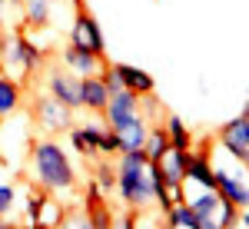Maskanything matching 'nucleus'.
<instances>
[{"label":"nucleus","mask_w":249,"mask_h":229,"mask_svg":"<svg viewBox=\"0 0 249 229\" xmlns=\"http://www.w3.org/2000/svg\"><path fill=\"white\" fill-rule=\"evenodd\" d=\"M27 170H30V179L34 186L47 193H73L80 183V173L70 159V153L63 150L57 136H40L30 143V156H27Z\"/></svg>","instance_id":"f257e3e1"},{"label":"nucleus","mask_w":249,"mask_h":229,"mask_svg":"<svg viewBox=\"0 0 249 229\" xmlns=\"http://www.w3.org/2000/svg\"><path fill=\"white\" fill-rule=\"evenodd\" d=\"M116 186L120 193V203L133 212H146L153 210V193H156V163L146 156L143 150H126L116 153Z\"/></svg>","instance_id":"f03ea898"},{"label":"nucleus","mask_w":249,"mask_h":229,"mask_svg":"<svg viewBox=\"0 0 249 229\" xmlns=\"http://www.w3.org/2000/svg\"><path fill=\"white\" fill-rule=\"evenodd\" d=\"M210 163H213L216 190L223 193L236 210H249V166L243 159H236L232 153H226L219 143L213 146Z\"/></svg>","instance_id":"7ed1b4c3"},{"label":"nucleus","mask_w":249,"mask_h":229,"mask_svg":"<svg viewBox=\"0 0 249 229\" xmlns=\"http://www.w3.org/2000/svg\"><path fill=\"white\" fill-rule=\"evenodd\" d=\"M43 60H47V50L37 47L30 37H23V34H10L7 37L3 34V43H0V73L27 83L34 73H40Z\"/></svg>","instance_id":"20e7f679"},{"label":"nucleus","mask_w":249,"mask_h":229,"mask_svg":"<svg viewBox=\"0 0 249 229\" xmlns=\"http://www.w3.org/2000/svg\"><path fill=\"white\" fill-rule=\"evenodd\" d=\"M183 193H186V203L193 206L196 219H199V229H230V226H236L239 210H236L216 186H183Z\"/></svg>","instance_id":"39448f33"},{"label":"nucleus","mask_w":249,"mask_h":229,"mask_svg":"<svg viewBox=\"0 0 249 229\" xmlns=\"http://www.w3.org/2000/svg\"><path fill=\"white\" fill-rule=\"evenodd\" d=\"M67 43L73 47H83V50H93L96 57H107V37L100 30L96 17L77 0V10H73V23L67 30Z\"/></svg>","instance_id":"423d86ee"},{"label":"nucleus","mask_w":249,"mask_h":229,"mask_svg":"<svg viewBox=\"0 0 249 229\" xmlns=\"http://www.w3.org/2000/svg\"><path fill=\"white\" fill-rule=\"evenodd\" d=\"M34 123L37 130H43L47 136H57V133H67L73 126V110L63 106L60 100H53L50 93H40L34 100Z\"/></svg>","instance_id":"0eeeda50"},{"label":"nucleus","mask_w":249,"mask_h":229,"mask_svg":"<svg viewBox=\"0 0 249 229\" xmlns=\"http://www.w3.org/2000/svg\"><path fill=\"white\" fill-rule=\"evenodd\" d=\"M216 143L249 166V103H246V110H243L239 116H232L230 123H223V126H219Z\"/></svg>","instance_id":"6e6552de"},{"label":"nucleus","mask_w":249,"mask_h":229,"mask_svg":"<svg viewBox=\"0 0 249 229\" xmlns=\"http://www.w3.org/2000/svg\"><path fill=\"white\" fill-rule=\"evenodd\" d=\"M43 93H50L53 100H60V103L70 106V110H80V76H73L63 63H57V67L47 70Z\"/></svg>","instance_id":"1a4fd4ad"},{"label":"nucleus","mask_w":249,"mask_h":229,"mask_svg":"<svg viewBox=\"0 0 249 229\" xmlns=\"http://www.w3.org/2000/svg\"><path fill=\"white\" fill-rule=\"evenodd\" d=\"M136 113H143V96L133 93V90H126V87H116L110 90V100H107V110H103V120H107V126L116 130L120 123H126V120H133Z\"/></svg>","instance_id":"9d476101"},{"label":"nucleus","mask_w":249,"mask_h":229,"mask_svg":"<svg viewBox=\"0 0 249 229\" xmlns=\"http://www.w3.org/2000/svg\"><path fill=\"white\" fill-rule=\"evenodd\" d=\"M60 63H63L73 76H93V73H100V70L107 67V57H96L93 50H83V47L67 43L63 53H60Z\"/></svg>","instance_id":"9b49d317"},{"label":"nucleus","mask_w":249,"mask_h":229,"mask_svg":"<svg viewBox=\"0 0 249 229\" xmlns=\"http://www.w3.org/2000/svg\"><path fill=\"white\" fill-rule=\"evenodd\" d=\"M146 133H150V116H143V113H136L133 120L120 123V126L113 130L120 153H126V150H143V143H146Z\"/></svg>","instance_id":"f8f14e48"},{"label":"nucleus","mask_w":249,"mask_h":229,"mask_svg":"<svg viewBox=\"0 0 249 229\" xmlns=\"http://www.w3.org/2000/svg\"><path fill=\"white\" fill-rule=\"evenodd\" d=\"M107 100H110V87L100 73L93 76H80V106L90 110V113H103L107 110Z\"/></svg>","instance_id":"ddd939ff"},{"label":"nucleus","mask_w":249,"mask_h":229,"mask_svg":"<svg viewBox=\"0 0 249 229\" xmlns=\"http://www.w3.org/2000/svg\"><path fill=\"white\" fill-rule=\"evenodd\" d=\"M186 156H190V150L170 146V150L156 159V173H160V179L166 186H183V179H186Z\"/></svg>","instance_id":"4468645a"},{"label":"nucleus","mask_w":249,"mask_h":229,"mask_svg":"<svg viewBox=\"0 0 249 229\" xmlns=\"http://www.w3.org/2000/svg\"><path fill=\"white\" fill-rule=\"evenodd\" d=\"M67 133H70V146H73L80 156H96L107 126H100V123H80V126H70Z\"/></svg>","instance_id":"2eb2a0df"},{"label":"nucleus","mask_w":249,"mask_h":229,"mask_svg":"<svg viewBox=\"0 0 249 229\" xmlns=\"http://www.w3.org/2000/svg\"><path fill=\"white\" fill-rule=\"evenodd\" d=\"M113 67L116 80H120V87H126V90H133V93L146 96L156 90V80L146 70H140V67H133V63H110Z\"/></svg>","instance_id":"dca6fc26"},{"label":"nucleus","mask_w":249,"mask_h":229,"mask_svg":"<svg viewBox=\"0 0 249 229\" xmlns=\"http://www.w3.org/2000/svg\"><path fill=\"white\" fill-rule=\"evenodd\" d=\"M183 186H216L213 163H210V153L206 150L186 156V179H183Z\"/></svg>","instance_id":"f3484780"},{"label":"nucleus","mask_w":249,"mask_h":229,"mask_svg":"<svg viewBox=\"0 0 249 229\" xmlns=\"http://www.w3.org/2000/svg\"><path fill=\"white\" fill-rule=\"evenodd\" d=\"M20 103H23V83L7 73H0V120L14 116L20 110Z\"/></svg>","instance_id":"a211bd4d"},{"label":"nucleus","mask_w":249,"mask_h":229,"mask_svg":"<svg viewBox=\"0 0 249 229\" xmlns=\"http://www.w3.org/2000/svg\"><path fill=\"white\" fill-rule=\"evenodd\" d=\"M23 23L30 30H43L53 23V0H23Z\"/></svg>","instance_id":"6ab92c4d"},{"label":"nucleus","mask_w":249,"mask_h":229,"mask_svg":"<svg viewBox=\"0 0 249 229\" xmlns=\"http://www.w3.org/2000/svg\"><path fill=\"white\" fill-rule=\"evenodd\" d=\"M163 223L170 229H199V219H196V212L186 199H179V203H173L170 210L163 212Z\"/></svg>","instance_id":"aec40b11"},{"label":"nucleus","mask_w":249,"mask_h":229,"mask_svg":"<svg viewBox=\"0 0 249 229\" xmlns=\"http://www.w3.org/2000/svg\"><path fill=\"white\" fill-rule=\"evenodd\" d=\"M163 126H166V136H170V146H176V150H193V130L183 123V116L170 113L163 120Z\"/></svg>","instance_id":"412c9836"},{"label":"nucleus","mask_w":249,"mask_h":229,"mask_svg":"<svg viewBox=\"0 0 249 229\" xmlns=\"http://www.w3.org/2000/svg\"><path fill=\"white\" fill-rule=\"evenodd\" d=\"M170 150V136H166V126H150V133H146V143H143V153L150 156V159H160L163 153Z\"/></svg>","instance_id":"4be33fe9"},{"label":"nucleus","mask_w":249,"mask_h":229,"mask_svg":"<svg viewBox=\"0 0 249 229\" xmlns=\"http://www.w3.org/2000/svg\"><path fill=\"white\" fill-rule=\"evenodd\" d=\"M43 203H47V193H40V190H30V193H27V219H30V226H40Z\"/></svg>","instance_id":"5701e85b"},{"label":"nucleus","mask_w":249,"mask_h":229,"mask_svg":"<svg viewBox=\"0 0 249 229\" xmlns=\"http://www.w3.org/2000/svg\"><path fill=\"white\" fill-rule=\"evenodd\" d=\"M40 226H63V210L57 206V199H53V196H47V203H43Z\"/></svg>","instance_id":"b1692460"},{"label":"nucleus","mask_w":249,"mask_h":229,"mask_svg":"<svg viewBox=\"0 0 249 229\" xmlns=\"http://www.w3.org/2000/svg\"><path fill=\"white\" fill-rule=\"evenodd\" d=\"M17 206V190L14 183H0V216H10Z\"/></svg>","instance_id":"393cba45"},{"label":"nucleus","mask_w":249,"mask_h":229,"mask_svg":"<svg viewBox=\"0 0 249 229\" xmlns=\"http://www.w3.org/2000/svg\"><path fill=\"white\" fill-rule=\"evenodd\" d=\"M96 183H100L103 190H113V186H116V166L100 163V166H96Z\"/></svg>","instance_id":"a878e982"},{"label":"nucleus","mask_w":249,"mask_h":229,"mask_svg":"<svg viewBox=\"0 0 249 229\" xmlns=\"http://www.w3.org/2000/svg\"><path fill=\"white\" fill-rule=\"evenodd\" d=\"M116 153H120L116 136H113V130L107 126V133H103V140H100V156H116Z\"/></svg>","instance_id":"bb28decb"},{"label":"nucleus","mask_w":249,"mask_h":229,"mask_svg":"<svg viewBox=\"0 0 249 229\" xmlns=\"http://www.w3.org/2000/svg\"><path fill=\"white\" fill-rule=\"evenodd\" d=\"M236 226L249 229V210H239V216H236Z\"/></svg>","instance_id":"cd10ccee"},{"label":"nucleus","mask_w":249,"mask_h":229,"mask_svg":"<svg viewBox=\"0 0 249 229\" xmlns=\"http://www.w3.org/2000/svg\"><path fill=\"white\" fill-rule=\"evenodd\" d=\"M0 43H3V30H0Z\"/></svg>","instance_id":"c85d7f7f"},{"label":"nucleus","mask_w":249,"mask_h":229,"mask_svg":"<svg viewBox=\"0 0 249 229\" xmlns=\"http://www.w3.org/2000/svg\"><path fill=\"white\" fill-rule=\"evenodd\" d=\"M0 3H7V0H0Z\"/></svg>","instance_id":"c756f323"},{"label":"nucleus","mask_w":249,"mask_h":229,"mask_svg":"<svg viewBox=\"0 0 249 229\" xmlns=\"http://www.w3.org/2000/svg\"><path fill=\"white\" fill-rule=\"evenodd\" d=\"M0 123H3V120H0Z\"/></svg>","instance_id":"7c9ffc66"}]
</instances>
